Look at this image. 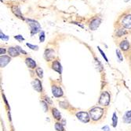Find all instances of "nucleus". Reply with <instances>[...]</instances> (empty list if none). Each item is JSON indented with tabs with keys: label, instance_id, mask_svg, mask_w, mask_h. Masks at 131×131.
Listing matches in <instances>:
<instances>
[{
	"label": "nucleus",
	"instance_id": "f257e3e1",
	"mask_svg": "<svg viewBox=\"0 0 131 131\" xmlns=\"http://www.w3.org/2000/svg\"><path fill=\"white\" fill-rule=\"evenodd\" d=\"M104 114V109L99 107H93L91 110L90 111V116L92 120L97 121L99 120L101 117H102Z\"/></svg>",
	"mask_w": 131,
	"mask_h": 131
},
{
	"label": "nucleus",
	"instance_id": "f03ea898",
	"mask_svg": "<svg viewBox=\"0 0 131 131\" xmlns=\"http://www.w3.org/2000/svg\"><path fill=\"white\" fill-rule=\"evenodd\" d=\"M27 22H28V24L31 27V36H33L34 34H36L41 29V25H40V24L37 21H35V20H32V19H27Z\"/></svg>",
	"mask_w": 131,
	"mask_h": 131
},
{
	"label": "nucleus",
	"instance_id": "7ed1b4c3",
	"mask_svg": "<svg viewBox=\"0 0 131 131\" xmlns=\"http://www.w3.org/2000/svg\"><path fill=\"white\" fill-rule=\"evenodd\" d=\"M111 96L110 94L108 92H104L101 93L100 96V100H99V103L103 106H108L110 103Z\"/></svg>",
	"mask_w": 131,
	"mask_h": 131
},
{
	"label": "nucleus",
	"instance_id": "20e7f679",
	"mask_svg": "<svg viewBox=\"0 0 131 131\" xmlns=\"http://www.w3.org/2000/svg\"><path fill=\"white\" fill-rule=\"evenodd\" d=\"M76 117L78 118L79 120H80L81 122L85 123H88L90 119V117L89 115V114H88L87 112H84V111L78 112L77 114H76Z\"/></svg>",
	"mask_w": 131,
	"mask_h": 131
},
{
	"label": "nucleus",
	"instance_id": "39448f33",
	"mask_svg": "<svg viewBox=\"0 0 131 131\" xmlns=\"http://www.w3.org/2000/svg\"><path fill=\"white\" fill-rule=\"evenodd\" d=\"M122 25L126 29H131V14H127L123 17L122 20Z\"/></svg>",
	"mask_w": 131,
	"mask_h": 131
},
{
	"label": "nucleus",
	"instance_id": "423d86ee",
	"mask_svg": "<svg viewBox=\"0 0 131 131\" xmlns=\"http://www.w3.org/2000/svg\"><path fill=\"white\" fill-rule=\"evenodd\" d=\"M101 22V20L100 18H95L92 20L90 24V29H91V30H96L100 26Z\"/></svg>",
	"mask_w": 131,
	"mask_h": 131
},
{
	"label": "nucleus",
	"instance_id": "0eeeda50",
	"mask_svg": "<svg viewBox=\"0 0 131 131\" xmlns=\"http://www.w3.org/2000/svg\"><path fill=\"white\" fill-rule=\"evenodd\" d=\"M31 85L34 88V89L36 90L37 92H41L42 90V83L39 79H35L32 82H31Z\"/></svg>",
	"mask_w": 131,
	"mask_h": 131
},
{
	"label": "nucleus",
	"instance_id": "6e6552de",
	"mask_svg": "<svg viewBox=\"0 0 131 131\" xmlns=\"http://www.w3.org/2000/svg\"><path fill=\"white\" fill-rule=\"evenodd\" d=\"M52 93L55 97H60L63 96L62 89L57 86H52Z\"/></svg>",
	"mask_w": 131,
	"mask_h": 131
},
{
	"label": "nucleus",
	"instance_id": "1a4fd4ad",
	"mask_svg": "<svg viewBox=\"0 0 131 131\" xmlns=\"http://www.w3.org/2000/svg\"><path fill=\"white\" fill-rule=\"evenodd\" d=\"M10 62V56H6V55H1V58H0V66H1L2 68L5 67L6 65L8 64L9 62Z\"/></svg>",
	"mask_w": 131,
	"mask_h": 131
},
{
	"label": "nucleus",
	"instance_id": "9d476101",
	"mask_svg": "<svg viewBox=\"0 0 131 131\" xmlns=\"http://www.w3.org/2000/svg\"><path fill=\"white\" fill-rule=\"evenodd\" d=\"M44 57L47 61H51L54 58V51L52 49H47L45 51Z\"/></svg>",
	"mask_w": 131,
	"mask_h": 131
},
{
	"label": "nucleus",
	"instance_id": "9b49d317",
	"mask_svg": "<svg viewBox=\"0 0 131 131\" xmlns=\"http://www.w3.org/2000/svg\"><path fill=\"white\" fill-rule=\"evenodd\" d=\"M12 11H13V13H14L16 16H17V17H19V18L24 19L23 14L21 13V10H20L19 6H12Z\"/></svg>",
	"mask_w": 131,
	"mask_h": 131
},
{
	"label": "nucleus",
	"instance_id": "f8f14e48",
	"mask_svg": "<svg viewBox=\"0 0 131 131\" xmlns=\"http://www.w3.org/2000/svg\"><path fill=\"white\" fill-rule=\"evenodd\" d=\"M52 68L53 70H54L55 71H57V73L61 74L62 72V67L60 63L58 62V61H55V62H53V65H52Z\"/></svg>",
	"mask_w": 131,
	"mask_h": 131
},
{
	"label": "nucleus",
	"instance_id": "ddd939ff",
	"mask_svg": "<svg viewBox=\"0 0 131 131\" xmlns=\"http://www.w3.org/2000/svg\"><path fill=\"white\" fill-rule=\"evenodd\" d=\"M25 62H26V65L28 66V67L31 69H34L36 67V62L35 60H33L32 58H26L25 60Z\"/></svg>",
	"mask_w": 131,
	"mask_h": 131
},
{
	"label": "nucleus",
	"instance_id": "4468645a",
	"mask_svg": "<svg viewBox=\"0 0 131 131\" xmlns=\"http://www.w3.org/2000/svg\"><path fill=\"white\" fill-rule=\"evenodd\" d=\"M8 52H9V55H10L11 57H16V56L19 55V54H20L17 49L16 48V47H13L9 48Z\"/></svg>",
	"mask_w": 131,
	"mask_h": 131
},
{
	"label": "nucleus",
	"instance_id": "2eb2a0df",
	"mask_svg": "<svg viewBox=\"0 0 131 131\" xmlns=\"http://www.w3.org/2000/svg\"><path fill=\"white\" fill-rule=\"evenodd\" d=\"M119 47L123 51H127L129 48H130V43H129L127 40H123L119 44Z\"/></svg>",
	"mask_w": 131,
	"mask_h": 131
},
{
	"label": "nucleus",
	"instance_id": "dca6fc26",
	"mask_svg": "<svg viewBox=\"0 0 131 131\" xmlns=\"http://www.w3.org/2000/svg\"><path fill=\"white\" fill-rule=\"evenodd\" d=\"M123 121L126 123H131V110L128 111L126 112V114L123 116Z\"/></svg>",
	"mask_w": 131,
	"mask_h": 131
},
{
	"label": "nucleus",
	"instance_id": "f3484780",
	"mask_svg": "<svg viewBox=\"0 0 131 131\" xmlns=\"http://www.w3.org/2000/svg\"><path fill=\"white\" fill-rule=\"evenodd\" d=\"M52 114H53L54 118H55L56 119H57V120H60V119H61L60 113L57 108H53V109H52Z\"/></svg>",
	"mask_w": 131,
	"mask_h": 131
},
{
	"label": "nucleus",
	"instance_id": "a211bd4d",
	"mask_svg": "<svg viewBox=\"0 0 131 131\" xmlns=\"http://www.w3.org/2000/svg\"><path fill=\"white\" fill-rule=\"evenodd\" d=\"M117 123H118V117H117L116 113L115 112L113 114V116H112V126H113V127H116Z\"/></svg>",
	"mask_w": 131,
	"mask_h": 131
},
{
	"label": "nucleus",
	"instance_id": "6ab92c4d",
	"mask_svg": "<svg viewBox=\"0 0 131 131\" xmlns=\"http://www.w3.org/2000/svg\"><path fill=\"white\" fill-rule=\"evenodd\" d=\"M55 130L57 131H64V126H63V124L59 123H55Z\"/></svg>",
	"mask_w": 131,
	"mask_h": 131
},
{
	"label": "nucleus",
	"instance_id": "aec40b11",
	"mask_svg": "<svg viewBox=\"0 0 131 131\" xmlns=\"http://www.w3.org/2000/svg\"><path fill=\"white\" fill-rule=\"evenodd\" d=\"M36 74H37V75L39 77V78H42V77H43V71H42V70L41 68H36Z\"/></svg>",
	"mask_w": 131,
	"mask_h": 131
},
{
	"label": "nucleus",
	"instance_id": "412c9836",
	"mask_svg": "<svg viewBox=\"0 0 131 131\" xmlns=\"http://www.w3.org/2000/svg\"><path fill=\"white\" fill-rule=\"evenodd\" d=\"M26 45L29 47V48H31V50H35V51H38V50H39V47H38L37 45H33V44H28V43H27Z\"/></svg>",
	"mask_w": 131,
	"mask_h": 131
},
{
	"label": "nucleus",
	"instance_id": "4be33fe9",
	"mask_svg": "<svg viewBox=\"0 0 131 131\" xmlns=\"http://www.w3.org/2000/svg\"><path fill=\"white\" fill-rule=\"evenodd\" d=\"M0 38H1L2 40H4V41H7V40H9L8 36H6V35L4 34V33H3V32L0 33Z\"/></svg>",
	"mask_w": 131,
	"mask_h": 131
},
{
	"label": "nucleus",
	"instance_id": "5701e85b",
	"mask_svg": "<svg viewBox=\"0 0 131 131\" xmlns=\"http://www.w3.org/2000/svg\"><path fill=\"white\" fill-rule=\"evenodd\" d=\"M39 40L40 42L42 43L45 41V33L43 31H42L41 33H40V36H39Z\"/></svg>",
	"mask_w": 131,
	"mask_h": 131
},
{
	"label": "nucleus",
	"instance_id": "b1692460",
	"mask_svg": "<svg viewBox=\"0 0 131 131\" xmlns=\"http://www.w3.org/2000/svg\"><path fill=\"white\" fill-rule=\"evenodd\" d=\"M116 55H117V57L119 58V59L120 61H123V55H122V54L120 52V51L119 50V49H116Z\"/></svg>",
	"mask_w": 131,
	"mask_h": 131
},
{
	"label": "nucleus",
	"instance_id": "393cba45",
	"mask_svg": "<svg viewBox=\"0 0 131 131\" xmlns=\"http://www.w3.org/2000/svg\"><path fill=\"white\" fill-rule=\"evenodd\" d=\"M97 48H98V51H100V53L101 54V55H102V57L104 58H105V60L106 61V62H108V58L107 57H106V55H105V52H103V51L102 50H101V49L100 48V47H97Z\"/></svg>",
	"mask_w": 131,
	"mask_h": 131
},
{
	"label": "nucleus",
	"instance_id": "a878e982",
	"mask_svg": "<svg viewBox=\"0 0 131 131\" xmlns=\"http://www.w3.org/2000/svg\"><path fill=\"white\" fill-rule=\"evenodd\" d=\"M14 38L16 40H17L18 41H23V40H24V38L22 37L21 35H17V36H15Z\"/></svg>",
	"mask_w": 131,
	"mask_h": 131
},
{
	"label": "nucleus",
	"instance_id": "bb28decb",
	"mask_svg": "<svg viewBox=\"0 0 131 131\" xmlns=\"http://www.w3.org/2000/svg\"><path fill=\"white\" fill-rule=\"evenodd\" d=\"M41 103L42 104V107L44 108V111L46 112L48 110V106H47V103L45 102V101H41Z\"/></svg>",
	"mask_w": 131,
	"mask_h": 131
},
{
	"label": "nucleus",
	"instance_id": "cd10ccee",
	"mask_svg": "<svg viewBox=\"0 0 131 131\" xmlns=\"http://www.w3.org/2000/svg\"><path fill=\"white\" fill-rule=\"evenodd\" d=\"M125 33H126V31L122 30V29H120V30L119 31V33H117V35H118V37H121V36H123V34H125Z\"/></svg>",
	"mask_w": 131,
	"mask_h": 131
},
{
	"label": "nucleus",
	"instance_id": "c85d7f7f",
	"mask_svg": "<svg viewBox=\"0 0 131 131\" xmlns=\"http://www.w3.org/2000/svg\"><path fill=\"white\" fill-rule=\"evenodd\" d=\"M16 48H17V50H18V51H19V52H21V53H23V54H24V55H26V51H24V50H22V49L21 48V47H18V46H17V47H16Z\"/></svg>",
	"mask_w": 131,
	"mask_h": 131
},
{
	"label": "nucleus",
	"instance_id": "c756f323",
	"mask_svg": "<svg viewBox=\"0 0 131 131\" xmlns=\"http://www.w3.org/2000/svg\"><path fill=\"white\" fill-rule=\"evenodd\" d=\"M102 130L104 131H110V128H109V126H105L104 127H102Z\"/></svg>",
	"mask_w": 131,
	"mask_h": 131
},
{
	"label": "nucleus",
	"instance_id": "7c9ffc66",
	"mask_svg": "<svg viewBox=\"0 0 131 131\" xmlns=\"http://www.w3.org/2000/svg\"><path fill=\"white\" fill-rule=\"evenodd\" d=\"M5 53H6V49H5V48H3V47H2V48L0 49V54H1V55H4Z\"/></svg>",
	"mask_w": 131,
	"mask_h": 131
},
{
	"label": "nucleus",
	"instance_id": "2f4dec72",
	"mask_svg": "<svg viewBox=\"0 0 131 131\" xmlns=\"http://www.w3.org/2000/svg\"><path fill=\"white\" fill-rule=\"evenodd\" d=\"M46 102H49V103H52V101L49 100V97H46Z\"/></svg>",
	"mask_w": 131,
	"mask_h": 131
},
{
	"label": "nucleus",
	"instance_id": "473e14b6",
	"mask_svg": "<svg viewBox=\"0 0 131 131\" xmlns=\"http://www.w3.org/2000/svg\"><path fill=\"white\" fill-rule=\"evenodd\" d=\"M124 1H125L126 3H127V2H129V1H130V0H124Z\"/></svg>",
	"mask_w": 131,
	"mask_h": 131
}]
</instances>
